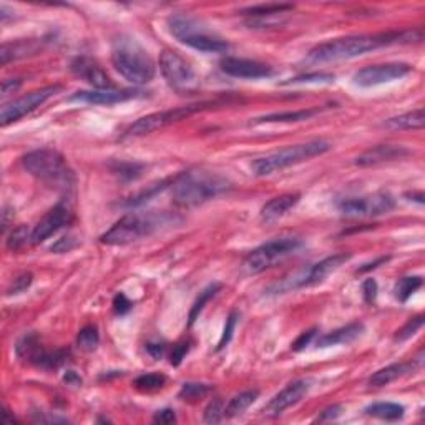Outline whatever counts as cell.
Instances as JSON below:
<instances>
[{"label":"cell","instance_id":"cell-1","mask_svg":"<svg viewBox=\"0 0 425 425\" xmlns=\"http://www.w3.org/2000/svg\"><path fill=\"white\" fill-rule=\"evenodd\" d=\"M420 41H422V30L387 32V34L374 35H351V37L334 38V41H328L316 45L309 51V60L319 63L351 60V58L360 57V55L380 49V47Z\"/></svg>","mask_w":425,"mask_h":425},{"label":"cell","instance_id":"cell-2","mask_svg":"<svg viewBox=\"0 0 425 425\" xmlns=\"http://www.w3.org/2000/svg\"><path fill=\"white\" fill-rule=\"evenodd\" d=\"M231 188L225 178L209 172H185L172 183L173 200L185 208L203 205Z\"/></svg>","mask_w":425,"mask_h":425},{"label":"cell","instance_id":"cell-3","mask_svg":"<svg viewBox=\"0 0 425 425\" xmlns=\"http://www.w3.org/2000/svg\"><path fill=\"white\" fill-rule=\"evenodd\" d=\"M112 63L115 70L125 80L132 82L133 85H143V83L152 82L154 73H157L153 58L135 38L122 37L115 41L112 49Z\"/></svg>","mask_w":425,"mask_h":425},{"label":"cell","instance_id":"cell-4","mask_svg":"<svg viewBox=\"0 0 425 425\" xmlns=\"http://www.w3.org/2000/svg\"><path fill=\"white\" fill-rule=\"evenodd\" d=\"M329 150H331V143L324 140H312L301 143V145L286 146V148L279 150V152H274L271 154H266L263 158H257L251 165V170L256 176H268V174L288 168V166L308 161L314 157H321V154L328 153Z\"/></svg>","mask_w":425,"mask_h":425},{"label":"cell","instance_id":"cell-5","mask_svg":"<svg viewBox=\"0 0 425 425\" xmlns=\"http://www.w3.org/2000/svg\"><path fill=\"white\" fill-rule=\"evenodd\" d=\"M165 223V214L128 213L120 218L105 234H102L100 241L103 244L108 246L130 244L141 240V238L150 236V234L157 231V229Z\"/></svg>","mask_w":425,"mask_h":425},{"label":"cell","instance_id":"cell-6","mask_svg":"<svg viewBox=\"0 0 425 425\" xmlns=\"http://www.w3.org/2000/svg\"><path fill=\"white\" fill-rule=\"evenodd\" d=\"M22 165L27 173H30L37 180L49 183V185L69 188L73 183V174L67 166L65 158L55 150H34L22 158Z\"/></svg>","mask_w":425,"mask_h":425},{"label":"cell","instance_id":"cell-7","mask_svg":"<svg viewBox=\"0 0 425 425\" xmlns=\"http://www.w3.org/2000/svg\"><path fill=\"white\" fill-rule=\"evenodd\" d=\"M170 32L185 45L192 47L194 50L205 51V54H223L229 50V43L218 35L209 34L193 19L185 15H176L168 22Z\"/></svg>","mask_w":425,"mask_h":425},{"label":"cell","instance_id":"cell-8","mask_svg":"<svg viewBox=\"0 0 425 425\" xmlns=\"http://www.w3.org/2000/svg\"><path fill=\"white\" fill-rule=\"evenodd\" d=\"M303 246V241L297 238H276V240L268 241V243L261 244L254 251L246 257L244 269L249 274L263 273L268 269L273 263H276L281 257L288 256L299 249Z\"/></svg>","mask_w":425,"mask_h":425},{"label":"cell","instance_id":"cell-9","mask_svg":"<svg viewBox=\"0 0 425 425\" xmlns=\"http://www.w3.org/2000/svg\"><path fill=\"white\" fill-rule=\"evenodd\" d=\"M160 70L166 83L178 93H186L196 89L198 78L192 63L183 58L178 51H163L160 55Z\"/></svg>","mask_w":425,"mask_h":425},{"label":"cell","instance_id":"cell-10","mask_svg":"<svg viewBox=\"0 0 425 425\" xmlns=\"http://www.w3.org/2000/svg\"><path fill=\"white\" fill-rule=\"evenodd\" d=\"M208 106V103H194V105H186L180 106V108H172V110H163V112H157L152 115H146V117L140 118L126 128L125 135L126 137H143V135H148L158 130L165 128V126L173 125L185 118L192 117L193 113L201 112Z\"/></svg>","mask_w":425,"mask_h":425},{"label":"cell","instance_id":"cell-11","mask_svg":"<svg viewBox=\"0 0 425 425\" xmlns=\"http://www.w3.org/2000/svg\"><path fill=\"white\" fill-rule=\"evenodd\" d=\"M395 200L389 193H374L360 198H347L339 203V211L347 218H371L391 213Z\"/></svg>","mask_w":425,"mask_h":425},{"label":"cell","instance_id":"cell-12","mask_svg":"<svg viewBox=\"0 0 425 425\" xmlns=\"http://www.w3.org/2000/svg\"><path fill=\"white\" fill-rule=\"evenodd\" d=\"M60 85H50L45 87V89L30 91V93L23 95V97L19 98V100L9 103V105L2 106V112H0V125L7 126L10 123L19 122L21 118L25 117L37 110L38 106L43 105L50 97H54L57 91H60Z\"/></svg>","mask_w":425,"mask_h":425},{"label":"cell","instance_id":"cell-13","mask_svg":"<svg viewBox=\"0 0 425 425\" xmlns=\"http://www.w3.org/2000/svg\"><path fill=\"white\" fill-rule=\"evenodd\" d=\"M414 70L409 63H380V65L364 67L354 75V83L359 87H376L407 77Z\"/></svg>","mask_w":425,"mask_h":425},{"label":"cell","instance_id":"cell-14","mask_svg":"<svg viewBox=\"0 0 425 425\" xmlns=\"http://www.w3.org/2000/svg\"><path fill=\"white\" fill-rule=\"evenodd\" d=\"M311 380L309 379H299L294 382L288 384L279 394H276L269 400V404L264 407V414L268 417H277L281 415L286 409L292 407L297 402L304 399L311 391Z\"/></svg>","mask_w":425,"mask_h":425},{"label":"cell","instance_id":"cell-15","mask_svg":"<svg viewBox=\"0 0 425 425\" xmlns=\"http://www.w3.org/2000/svg\"><path fill=\"white\" fill-rule=\"evenodd\" d=\"M71 221V211L69 206L63 203L54 206L45 216L38 221L37 226L32 229V244H41L45 240H49L51 234H55L63 226H67Z\"/></svg>","mask_w":425,"mask_h":425},{"label":"cell","instance_id":"cell-16","mask_svg":"<svg viewBox=\"0 0 425 425\" xmlns=\"http://www.w3.org/2000/svg\"><path fill=\"white\" fill-rule=\"evenodd\" d=\"M221 70L229 77L236 78H248V80H257V78L271 77L274 73L268 63L249 60V58H238V57H226L221 60Z\"/></svg>","mask_w":425,"mask_h":425},{"label":"cell","instance_id":"cell-17","mask_svg":"<svg viewBox=\"0 0 425 425\" xmlns=\"http://www.w3.org/2000/svg\"><path fill=\"white\" fill-rule=\"evenodd\" d=\"M349 260H351V254L345 253L332 254V256L325 257V260L314 264L311 269H308V271L303 274V276L296 277L292 286L294 288H308V286H316L324 283L325 277H328L329 274L337 271V269H339L344 263H347Z\"/></svg>","mask_w":425,"mask_h":425},{"label":"cell","instance_id":"cell-18","mask_svg":"<svg viewBox=\"0 0 425 425\" xmlns=\"http://www.w3.org/2000/svg\"><path fill=\"white\" fill-rule=\"evenodd\" d=\"M141 97L140 90H117V89H103L91 91H78L71 97V100L90 103V105H115V103L135 100Z\"/></svg>","mask_w":425,"mask_h":425},{"label":"cell","instance_id":"cell-19","mask_svg":"<svg viewBox=\"0 0 425 425\" xmlns=\"http://www.w3.org/2000/svg\"><path fill=\"white\" fill-rule=\"evenodd\" d=\"M70 70L73 71L78 78H82V80L90 83L91 87H95V90L115 89L113 82L110 80V77L105 73V70L89 57L75 58V60L71 62Z\"/></svg>","mask_w":425,"mask_h":425},{"label":"cell","instance_id":"cell-20","mask_svg":"<svg viewBox=\"0 0 425 425\" xmlns=\"http://www.w3.org/2000/svg\"><path fill=\"white\" fill-rule=\"evenodd\" d=\"M411 152L405 150L404 146H395V145H379L374 148L367 150L363 154L356 158V165L367 168V166H377L382 165V163L400 160V158L409 157Z\"/></svg>","mask_w":425,"mask_h":425},{"label":"cell","instance_id":"cell-21","mask_svg":"<svg viewBox=\"0 0 425 425\" xmlns=\"http://www.w3.org/2000/svg\"><path fill=\"white\" fill-rule=\"evenodd\" d=\"M419 365L420 363L415 359L409 360V363L391 364V365H387V367L374 372V374L371 376V379H369V385H371V387H385V385L395 382V380L400 379V377L414 372Z\"/></svg>","mask_w":425,"mask_h":425},{"label":"cell","instance_id":"cell-22","mask_svg":"<svg viewBox=\"0 0 425 425\" xmlns=\"http://www.w3.org/2000/svg\"><path fill=\"white\" fill-rule=\"evenodd\" d=\"M301 200V194L297 193H288L281 194V196L273 198L271 201H268L261 209V220L264 223H274L279 218H283L289 209H292Z\"/></svg>","mask_w":425,"mask_h":425},{"label":"cell","instance_id":"cell-23","mask_svg":"<svg viewBox=\"0 0 425 425\" xmlns=\"http://www.w3.org/2000/svg\"><path fill=\"white\" fill-rule=\"evenodd\" d=\"M363 332H364L363 323H351L344 325V328L329 332V334L321 336L319 339H317V347H331V345L349 344L352 343V341H356Z\"/></svg>","mask_w":425,"mask_h":425},{"label":"cell","instance_id":"cell-24","mask_svg":"<svg viewBox=\"0 0 425 425\" xmlns=\"http://www.w3.org/2000/svg\"><path fill=\"white\" fill-rule=\"evenodd\" d=\"M41 47L42 42L38 41H19L14 43H3L2 49H0V62H2V65H7L10 60H17V58L27 57V55H34Z\"/></svg>","mask_w":425,"mask_h":425},{"label":"cell","instance_id":"cell-25","mask_svg":"<svg viewBox=\"0 0 425 425\" xmlns=\"http://www.w3.org/2000/svg\"><path fill=\"white\" fill-rule=\"evenodd\" d=\"M425 123V117H424V108H417L414 112H409L404 115H399V117L394 118H389L387 122L384 123L385 128L389 130H417V128H422Z\"/></svg>","mask_w":425,"mask_h":425},{"label":"cell","instance_id":"cell-26","mask_svg":"<svg viewBox=\"0 0 425 425\" xmlns=\"http://www.w3.org/2000/svg\"><path fill=\"white\" fill-rule=\"evenodd\" d=\"M323 112V108H308V110H296V112H283V113H271L264 117L256 118L254 123H292V122H304L312 118L314 115Z\"/></svg>","mask_w":425,"mask_h":425},{"label":"cell","instance_id":"cell-27","mask_svg":"<svg viewBox=\"0 0 425 425\" xmlns=\"http://www.w3.org/2000/svg\"><path fill=\"white\" fill-rule=\"evenodd\" d=\"M257 397H260V391H246L241 392V394L234 395L231 400H229L228 405H225V417L231 419V417H238L241 414H244L251 405L256 402Z\"/></svg>","mask_w":425,"mask_h":425},{"label":"cell","instance_id":"cell-28","mask_svg":"<svg viewBox=\"0 0 425 425\" xmlns=\"http://www.w3.org/2000/svg\"><path fill=\"white\" fill-rule=\"evenodd\" d=\"M365 412H367V415L377 417V419L382 420H399L404 417L405 409L402 405L394 402H377L369 405Z\"/></svg>","mask_w":425,"mask_h":425},{"label":"cell","instance_id":"cell-29","mask_svg":"<svg viewBox=\"0 0 425 425\" xmlns=\"http://www.w3.org/2000/svg\"><path fill=\"white\" fill-rule=\"evenodd\" d=\"M15 351H17V356L21 357V359H29L30 363L35 364V363H37L38 357H41V354L43 352V349L41 347V344H38L37 336L27 334V336H23L21 341H19Z\"/></svg>","mask_w":425,"mask_h":425},{"label":"cell","instance_id":"cell-30","mask_svg":"<svg viewBox=\"0 0 425 425\" xmlns=\"http://www.w3.org/2000/svg\"><path fill=\"white\" fill-rule=\"evenodd\" d=\"M289 10H292V5H289V3H268V5H256L246 9L243 14L251 19H257V21H264L266 17H274V15H281Z\"/></svg>","mask_w":425,"mask_h":425},{"label":"cell","instance_id":"cell-31","mask_svg":"<svg viewBox=\"0 0 425 425\" xmlns=\"http://www.w3.org/2000/svg\"><path fill=\"white\" fill-rule=\"evenodd\" d=\"M221 288H223V286H221L220 283H213V284H209L208 288L205 289V291L200 292V297H198V299L194 301L192 311H189V316H188L189 325L194 324V321H196L198 317H200V314L203 312V309H205V306L208 304L209 301H211L213 297L221 291Z\"/></svg>","mask_w":425,"mask_h":425},{"label":"cell","instance_id":"cell-32","mask_svg":"<svg viewBox=\"0 0 425 425\" xmlns=\"http://www.w3.org/2000/svg\"><path fill=\"white\" fill-rule=\"evenodd\" d=\"M420 286H422V277H420V276L402 277V279H400L394 288L397 301H400V303H405V301H407L409 297H411L412 294H414L417 289L420 288Z\"/></svg>","mask_w":425,"mask_h":425},{"label":"cell","instance_id":"cell-33","mask_svg":"<svg viewBox=\"0 0 425 425\" xmlns=\"http://www.w3.org/2000/svg\"><path fill=\"white\" fill-rule=\"evenodd\" d=\"M100 343L98 329L95 325H85L77 336V345L83 352H93Z\"/></svg>","mask_w":425,"mask_h":425},{"label":"cell","instance_id":"cell-34","mask_svg":"<svg viewBox=\"0 0 425 425\" xmlns=\"http://www.w3.org/2000/svg\"><path fill=\"white\" fill-rule=\"evenodd\" d=\"M211 391V387L206 384H196V382H188L185 384L181 387L180 394H178V397H180L181 400H188V402H194V400L198 399H203L208 392Z\"/></svg>","mask_w":425,"mask_h":425},{"label":"cell","instance_id":"cell-35","mask_svg":"<svg viewBox=\"0 0 425 425\" xmlns=\"http://www.w3.org/2000/svg\"><path fill=\"white\" fill-rule=\"evenodd\" d=\"M166 384V377L163 374H143L135 379V387L140 391H157Z\"/></svg>","mask_w":425,"mask_h":425},{"label":"cell","instance_id":"cell-36","mask_svg":"<svg viewBox=\"0 0 425 425\" xmlns=\"http://www.w3.org/2000/svg\"><path fill=\"white\" fill-rule=\"evenodd\" d=\"M27 244H32V231H29L25 226H21V228L14 229V231L10 233L9 240H7V248L14 249V251L22 249L23 246Z\"/></svg>","mask_w":425,"mask_h":425},{"label":"cell","instance_id":"cell-37","mask_svg":"<svg viewBox=\"0 0 425 425\" xmlns=\"http://www.w3.org/2000/svg\"><path fill=\"white\" fill-rule=\"evenodd\" d=\"M225 419V405L223 400L213 399L205 409V422L206 424H218Z\"/></svg>","mask_w":425,"mask_h":425},{"label":"cell","instance_id":"cell-38","mask_svg":"<svg viewBox=\"0 0 425 425\" xmlns=\"http://www.w3.org/2000/svg\"><path fill=\"white\" fill-rule=\"evenodd\" d=\"M238 317H240V314H238L236 311H233L231 314L228 316V319H226V325H225V331H223V336H221L220 343H218V347L216 351H221V349H225L226 345L229 344V341H231L233 337V332L234 329H236V323H238Z\"/></svg>","mask_w":425,"mask_h":425},{"label":"cell","instance_id":"cell-39","mask_svg":"<svg viewBox=\"0 0 425 425\" xmlns=\"http://www.w3.org/2000/svg\"><path fill=\"white\" fill-rule=\"evenodd\" d=\"M424 325V316H417L414 319L409 321L407 324L404 325L402 329H399L395 334V341H405L409 339V337H412L414 334H417V331H419L420 328Z\"/></svg>","mask_w":425,"mask_h":425},{"label":"cell","instance_id":"cell-40","mask_svg":"<svg viewBox=\"0 0 425 425\" xmlns=\"http://www.w3.org/2000/svg\"><path fill=\"white\" fill-rule=\"evenodd\" d=\"M141 170H143V166L137 165V163H120V165H118L113 172L117 174H120L122 178H126V180H135V178L140 176Z\"/></svg>","mask_w":425,"mask_h":425},{"label":"cell","instance_id":"cell-41","mask_svg":"<svg viewBox=\"0 0 425 425\" xmlns=\"http://www.w3.org/2000/svg\"><path fill=\"white\" fill-rule=\"evenodd\" d=\"M321 82H334V75L332 73H306L299 77L291 78L286 83H321Z\"/></svg>","mask_w":425,"mask_h":425},{"label":"cell","instance_id":"cell-42","mask_svg":"<svg viewBox=\"0 0 425 425\" xmlns=\"http://www.w3.org/2000/svg\"><path fill=\"white\" fill-rule=\"evenodd\" d=\"M188 351H189V343H186V341L173 345V351H172V354H170V364L180 365L181 360L185 359V356L188 354Z\"/></svg>","mask_w":425,"mask_h":425},{"label":"cell","instance_id":"cell-43","mask_svg":"<svg viewBox=\"0 0 425 425\" xmlns=\"http://www.w3.org/2000/svg\"><path fill=\"white\" fill-rule=\"evenodd\" d=\"M32 284V274L30 273H25L22 274V276H19L17 279H14V283H12V288L7 291V294H21L25 291L27 288Z\"/></svg>","mask_w":425,"mask_h":425},{"label":"cell","instance_id":"cell-44","mask_svg":"<svg viewBox=\"0 0 425 425\" xmlns=\"http://www.w3.org/2000/svg\"><path fill=\"white\" fill-rule=\"evenodd\" d=\"M316 332H317L316 329H309V331L303 332V334H301L299 337H297L296 341H294V344H292V351L299 352V351H303V349L308 347V345L312 343V339H314V337H316Z\"/></svg>","mask_w":425,"mask_h":425},{"label":"cell","instance_id":"cell-45","mask_svg":"<svg viewBox=\"0 0 425 425\" xmlns=\"http://www.w3.org/2000/svg\"><path fill=\"white\" fill-rule=\"evenodd\" d=\"M343 412L344 405H332V407H328L325 411L321 412V415L317 417L316 422H331V420H336L337 417H341Z\"/></svg>","mask_w":425,"mask_h":425},{"label":"cell","instance_id":"cell-46","mask_svg":"<svg viewBox=\"0 0 425 425\" xmlns=\"http://www.w3.org/2000/svg\"><path fill=\"white\" fill-rule=\"evenodd\" d=\"M132 303H130L128 297L125 296V294H117L113 299V311L117 314H120V316H123V314H126L132 309Z\"/></svg>","mask_w":425,"mask_h":425},{"label":"cell","instance_id":"cell-47","mask_svg":"<svg viewBox=\"0 0 425 425\" xmlns=\"http://www.w3.org/2000/svg\"><path fill=\"white\" fill-rule=\"evenodd\" d=\"M77 244H78V241L75 240V238L67 236V238H62V240H58L57 243L51 246V251H55V253H69Z\"/></svg>","mask_w":425,"mask_h":425},{"label":"cell","instance_id":"cell-48","mask_svg":"<svg viewBox=\"0 0 425 425\" xmlns=\"http://www.w3.org/2000/svg\"><path fill=\"white\" fill-rule=\"evenodd\" d=\"M363 294L365 303H374L377 297V283L374 279H365L363 284Z\"/></svg>","mask_w":425,"mask_h":425},{"label":"cell","instance_id":"cell-49","mask_svg":"<svg viewBox=\"0 0 425 425\" xmlns=\"http://www.w3.org/2000/svg\"><path fill=\"white\" fill-rule=\"evenodd\" d=\"M174 420H176V415H174V411H172V409H163V411H158L153 417V422L163 424V425L173 424Z\"/></svg>","mask_w":425,"mask_h":425},{"label":"cell","instance_id":"cell-50","mask_svg":"<svg viewBox=\"0 0 425 425\" xmlns=\"http://www.w3.org/2000/svg\"><path fill=\"white\" fill-rule=\"evenodd\" d=\"M21 85H22L21 78H5V80L2 82V97H7L9 93H14Z\"/></svg>","mask_w":425,"mask_h":425},{"label":"cell","instance_id":"cell-51","mask_svg":"<svg viewBox=\"0 0 425 425\" xmlns=\"http://www.w3.org/2000/svg\"><path fill=\"white\" fill-rule=\"evenodd\" d=\"M165 344H148L146 345V351L150 352V356L154 357V359H160V357L165 354Z\"/></svg>","mask_w":425,"mask_h":425},{"label":"cell","instance_id":"cell-52","mask_svg":"<svg viewBox=\"0 0 425 425\" xmlns=\"http://www.w3.org/2000/svg\"><path fill=\"white\" fill-rule=\"evenodd\" d=\"M387 261H389V257H379V260H376L374 263H367V264H364L363 268H360L359 271H357V273H367V271H372V269L379 268L380 264L387 263Z\"/></svg>","mask_w":425,"mask_h":425},{"label":"cell","instance_id":"cell-53","mask_svg":"<svg viewBox=\"0 0 425 425\" xmlns=\"http://www.w3.org/2000/svg\"><path fill=\"white\" fill-rule=\"evenodd\" d=\"M63 380H65V382L69 384V385H80V384H82L80 376L75 374L73 371H69V372H67V374H65V379H63Z\"/></svg>","mask_w":425,"mask_h":425}]
</instances>
